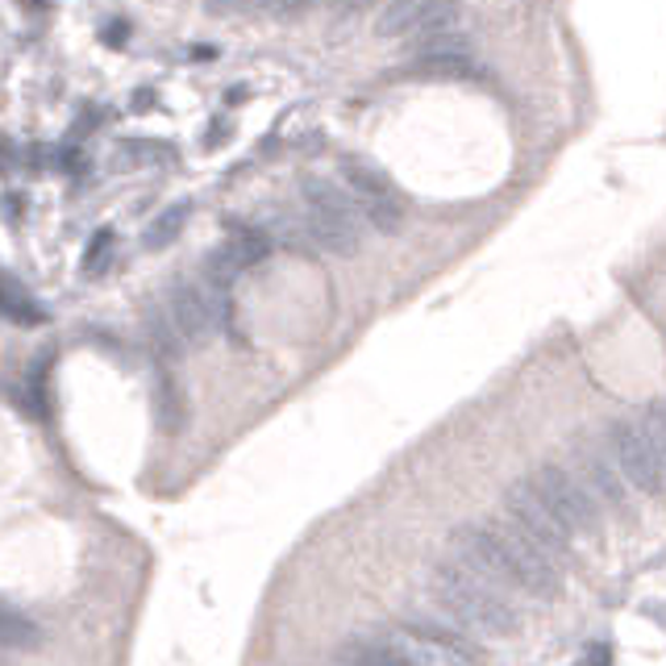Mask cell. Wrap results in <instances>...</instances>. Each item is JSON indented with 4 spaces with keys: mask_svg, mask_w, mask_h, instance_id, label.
Listing matches in <instances>:
<instances>
[{
    "mask_svg": "<svg viewBox=\"0 0 666 666\" xmlns=\"http://www.w3.org/2000/svg\"><path fill=\"white\" fill-rule=\"evenodd\" d=\"M166 312H171L180 337H187V342H205L208 333L221 325L226 305H221V291L213 288V284H205V279H200V284L180 279V284L171 288V296H166Z\"/></svg>",
    "mask_w": 666,
    "mask_h": 666,
    "instance_id": "cell-10",
    "label": "cell"
},
{
    "mask_svg": "<svg viewBox=\"0 0 666 666\" xmlns=\"http://www.w3.org/2000/svg\"><path fill=\"white\" fill-rule=\"evenodd\" d=\"M458 30H462L458 0H388V9L379 13L383 38H416L421 50L458 42Z\"/></svg>",
    "mask_w": 666,
    "mask_h": 666,
    "instance_id": "cell-5",
    "label": "cell"
},
{
    "mask_svg": "<svg viewBox=\"0 0 666 666\" xmlns=\"http://www.w3.org/2000/svg\"><path fill=\"white\" fill-rule=\"evenodd\" d=\"M108 250H113V229H101L96 238H92V246L83 254V271L92 275L96 267H104V259H108Z\"/></svg>",
    "mask_w": 666,
    "mask_h": 666,
    "instance_id": "cell-19",
    "label": "cell"
},
{
    "mask_svg": "<svg viewBox=\"0 0 666 666\" xmlns=\"http://www.w3.org/2000/svg\"><path fill=\"white\" fill-rule=\"evenodd\" d=\"M342 175H346V187H351V196L363 208V217L379 233H395L400 221H404V196L395 192L388 171L371 163V159H363V154H346L342 159Z\"/></svg>",
    "mask_w": 666,
    "mask_h": 666,
    "instance_id": "cell-8",
    "label": "cell"
},
{
    "mask_svg": "<svg viewBox=\"0 0 666 666\" xmlns=\"http://www.w3.org/2000/svg\"><path fill=\"white\" fill-rule=\"evenodd\" d=\"M587 666H608V650H592V663Z\"/></svg>",
    "mask_w": 666,
    "mask_h": 666,
    "instance_id": "cell-22",
    "label": "cell"
},
{
    "mask_svg": "<svg viewBox=\"0 0 666 666\" xmlns=\"http://www.w3.org/2000/svg\"><path fill=\"white\" fill-rule=\"evenodd\" d=\"M300 205H305V226H309L312 242L330 254H354L363 242V221H358V200L346 187H337L333 180L309 175L300 184Z\"/></svg>",
    "mask_w": 666,
    "mask_h": 666,
    "instance_id": "cell-3",
    "label": "cell"
},
{
    "mask_svg": "<svg viewBox=\"0 0 666 666\" xmlns=\"http://www.w3.org/2000/svg\"><path fill=\"white\" fill-rule=\"evenodd\" d=\"M125 154H129V159H150V163H171V159H175V150H171V146H159V142H129L125 146Z\"/></svg>",
    "mask_w": 666,
    "mask_h": 666,
    "instance_id": "cell-20",
    "label": "cell"
},
{
    "mask_svg": "<svg viewBox=\"0 0 666 666\" xmlns=\"http://www.w3.org/2000/svg\"><path fill=\"white\" fill-rule=\"evenodd\" d=\"M4 642L13 650H25V645L38 642V629H34V621H25L18 608H4Z\"/></svg>",
    "mask_w": 666,
    "mask_h": 666,
    "instance_id": "cell-18",
    "label": "cell"
},
{
    "mask_svg": "<svg viewBox=\"0 0 666 666\" xmlns=\"http://www.w3.org/2000/svg\"><path fill=\"white\" fill-rule=\"evenodd\" d=\"M296 4L300 0H259V9H267V13H296Z\"/></svg>",
    "mask_w": 666,
    "mask_h": 666,
    "instance_id": "cell-21",
    "label": "cell"
},
{
    "mask_svg": "<svg viewBox=\"0 0 666 666\" xmlns=\"http://www.w3.org/2000/svg\"><path fill=\"white\" fill-rule=\"evenodd\" d=\"M416 71L437 76V80H467V76H475V59L462 50V42H441L416 55Z\"/></svg>",
    "mask_w": 666,
    "mask_h": 666,
    "instance_id": "cell-13",
    "label": "cell"
},
{
    "mask_svg": "<svg viewBox=\"0 0 666 666\" xmlns=\"http://www.w3.org/2000/svg\"><path fill=\"white\" fill-rule=\"evenodd\" d=\"M450 562L475 571L479 579L496 583L504 592H525L550 600L559 592V566L546 559L513 520L504 525H458L450 533Z\"/></svg>",
    "mask_w": 666,
    "mask_h": 666,
    "instance_id": "cell-1",
    "label": "cell"
},
{
    "mask_svg": "<svg viewBox=\"0 0 666 666\" xmlns=\"http://www.w3.org/2000/svg\"><path fill=\"white\" fill-rule=\"evenodd\" d=\"M642 425H645L650 446H654V455H658V462H663V471H666V404H663V400H654V404L645 409Z\"/></svg>",
    "mask_w": 666,
    "mask_h": 666,
    "instance_id": "cell-16",
    "label": "cell"
},
{
    "mask_svg": "<svg viewBox=\"0 0 666 666\" xmlns=\"http://www.w3.org/2000/svg\"><path fill=\"white\" fill-rule=\"evenodd\" d=\"M337 666H413L388 638L383 642H351L342 645Z\"/></svg>",
    "mask_w": 666,
    "mask_h": 666,
    "instance_id": "cell-14",
    "label": "cell"
},
{
    "mask_svg": "<svg viewBox=\"0 0 666 666\" xmlns=\"http://www.w3.org/2000/svg\"><path fill=\"white\" fill-rule=\"evenodd\" d=\"M221 4H226V0H208V9H221Z\"/></svg>",
    "mask_w": 666,
    "mask_h": 666,
    "instance_id": "cell-23",
    "label": "cell"
},
{
    "mask_svg": "<svg viewBox=\"0 0 666 666\" xmlns=\"http://www.w3.org/2000/svg\"><path fill=\"white\" fill-rule=\"evenodd\" d=\"M4 317H9V321H18V325H42V321H46L42 305L30 296V291L21 288L13 275H4Z\"/></svg>",
    "mask_w": 666,
    "mask_h": 666,
    "instance_id": "cell-15",
    "label": "cell"
},
{
    "mask_svg": "<svg viewBox=\"0 0 666 666\" xmlns=\"http://www.w3.org/2000/svg\"><path fill=\"white\" fill-rule=\"evenodd\" d=\"M388 642L413 666H479L483 654L479 645L467 642L458 624H429V621H400L392 624Z\"/></svg>",
    "mask_w": 666,
    "mask_h": 666,
    "instance_id": "cell-4",
    "label": "cell"
},
{
    "mask_svg": "<svg viewBox=\"0 0 666 666\" xmlns=\"http://www.w3.org/2000/svg\"><path fill=\"white\" fill-rule=\"evenodd\" d=\"M579 479H583V487L600 500V508L629 513V479L621 475L617 458L604 455L596 441L579 446Z\"/></svg>",
    "mask_w": 666,
    "mask_h": 666,
    "instance_id": "cell-12",
    "label": "cell"
},
{
    "mask_svg": "<svg viewBox=\"0 0 666 666\" xmlns=\"http://www.w3.org/2000/svg\"><path fill=\"white\" fill-rule=\"evenodd\" d=\"M184 221H187V205H175L171 213H163V217L150 226V233H146V246H166V242L184 229Z\"/></svg>",
    "mask_w": 666,
    "mask_h": 666,
    "instance_id": "cell-17",
    "label": "cell"
},
{
    "mask_svg": "<svg viewBox=\"0 0 666 666\" xmlns=\"http://www.w3.org/2000/svg\"><path fill=\"white\" fill-rule=\"evenodd\" d=\"M533 483H538L541 500L550 504V513L566 525L571 538H592V533H600L604 529L600 500L583 487L579 475H571V471H562L554 462H546V467H538Z\"/></svg>",
    "mask_w": 666,
    "mask_h": 666,
    "instance_id": "cell-7",
    "label": "cell"
},
{
    "mask_svg": "<svg viewBox=\"0 0 666 666\" xmlns=\"http://www.w3.org/2000/svg\"><path fill=\"white\" fill-rule=\"evenodd\" d=\"M271 254V238L263 229H246V226H233L229 238L221 246L208 254L205 263V284H213L217 291H226L238 275H246L250 267H259L263 259Z\"/></svg>",
    "mask_w": 666,
    "mask_h": 666,
    "instance_id": "cell-11",
    "label": "cell"
},
{
    "mask_svg": "<svg viewBox=\"0 0 666 666\" xmlns=\"http://www.w3.org/2000/svg\"><path fill=\"white\" fill-rule=\"evenodd\" d=\"M330 4H358V0H330Z\"/></svg>",
    "mask_w": 666,
    "mask_h": 666,
    "instance_id": "cell-24",
    "label": "cell"
},
{
    "mask_svg": "<svg viewBox=\"0 0 666 666\" xmlns=\"http://www.w3.org/2000/svg\"><path fill=\"white\" fill-rule=\"evenodd\" d=\"M429 596H434L441 621L458 624L462 633H483V638L520 633V612L504 596V587L479 579L475 571H467L458 562H441L429 571Z\"/></svg>",
    "mask_w": 666,
    "mask_h": 666,
    "instance_id": "cell-2",
    "label": "cell"
},
{
    "mask_svg": "<svg viewBox=\"0 0 666 666\" xmlns=\"http://www.w3.org/2000/svg\"><path fill=\"white\" fill-rule=\"evenodd\" d=\"M612 458H617V467H621V475L629 479L633 492L663 496L666 471L654 455V446H650V437H645L642 416L638 421H612Z\"/></svg>",
    "mask_w": 666,
    "mask_h": 666,
    "instance_id": "cell-9",
    "label": "cell"
},
{
    "mask_svg": "<svg viewBox=\"0 0 666 666\" xmlns=\"http://www.w3.org/2000/svg\"><path fill=\"white\" fill-rule=\"evenodd\" d=\"M504 513H508V520L538 546L546 559H554V562L571 559V533H566V525L550 513V504L541 500L533 475L517 479V483L504 487Z\"/></svg>",
    "mask_w": 666,
    "mask_h": 666,
    "instance_id": "cell-6",
    "label": "cell"
}]
</instances>
